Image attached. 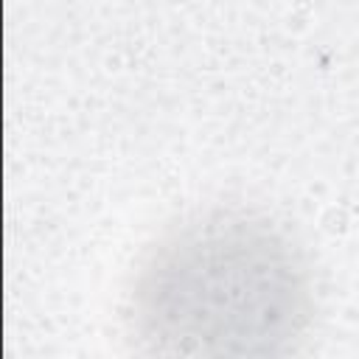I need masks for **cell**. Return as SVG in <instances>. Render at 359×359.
I'll use <instances>...</instances> for the list:
<instances>
[{
	"label": "cell",
	"instance_id": "6da1fadb",
	"mask_svg": "<svg viewBox=\"0 0 359 359\" xmlns=\"http://www.w3.org/2000/svg\"><path fill=\"white\" fill-rule=\"evenodd\" d=\"M132 320L157 353H280L309 328V269L266 219L208 213L151 250L135 278Z\"/></svg>",
	"mask_w": 359,
	"mask_h": 359
}]
</instances>
